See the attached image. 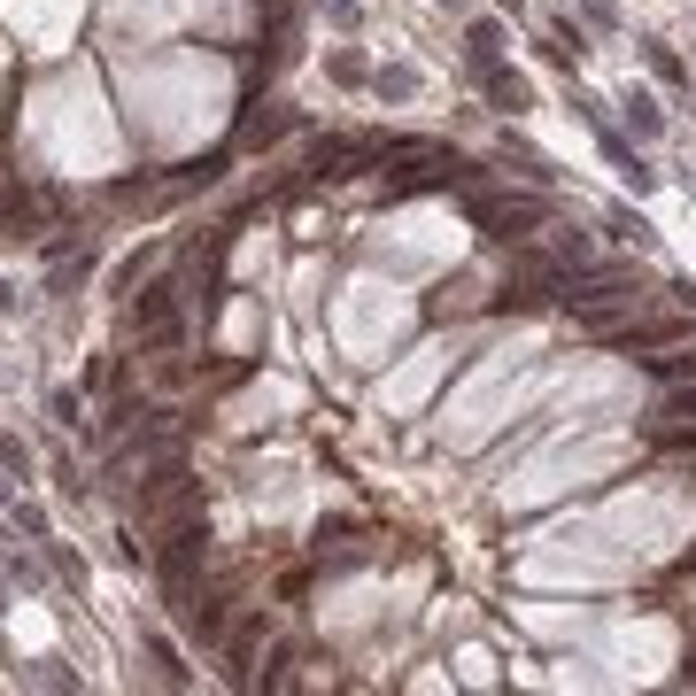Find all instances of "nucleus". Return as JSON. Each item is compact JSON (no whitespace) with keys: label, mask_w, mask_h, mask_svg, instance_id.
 <instances>
[{"label":"nucleus","mask_w":696,"mask_h":696,"mask_svg":"<svg viewBox=\"0 0 696 696\" xmlns=\"http://www.w3.org/2000/svg\"><path fill=\"white\" fill-rule=\"evenodd\" d=\"M565 310H573V325H588L604 341L611 325L650 310V271L642 263H580L573 279H565Z\"/></svg>","instance_id":"obj_1"},{"label":"nucleus","mask_w":696,"mask_h":696,"mask_svg":"<svg viewBox=\"0 0 696 696\" xmlns=\"http://www.w3.org/2000/svg\"><path fill=\"white\" fill-rule=\"evenodd\" d=\"M140 519L147 526H178V519H202V480L186 472L178 457H163L140 488Z\"/></svg>","instance_id":"obj_2"},{"label":"nucleus","mask_w":696,"mask_h":696,"mask_svg":"<svg viewBox=\"0 0 696 696\" xmlns=\"http://www.w3.org/2000/svg\"><path fill=\"white\" fill-rule=\"evenodd\" d=\"M472 217H480V232H488V240L519 248L526 232L550 217V202H542V194H472Z\"/></svg>","instance_id":"obj_3"},{"label":"nucleus","mask_w":696,"mask_h":696,"mask_svg":"<svg viewBox=\"0 0 696 696\" xmlns=\"http://www.w3.org/2000/svg\"><path fill=\"white\" fill-rule=\"evenodd\" d=\"M209 557V519H178L163 526V550H155V573H163V588H171V604L194 588V565Z\"/></svg>","instance_id":"obj_4"},{"label":"nucleus","mask_w":696,"mask_h":696,"mask_svg":"<svg viewBox=\"0 0 696 696\" xmlns=\"http://www.w3.org/2000/svg\"><path fill=\"white\" fill-rule=\"evenodd\" d=\"M178 302H186V287H178V279L140 287V302H132V333H140V348H178V333H186Z\"/></svg>","instance_id":"obj_5"},{"label":"nucleus","mask_w":696,"mask_h":696,"mask_svg":"<svg viewBox=\"0 0 696 696\" xmlns=\"http://www.w3.org/2000/svg\"><path fill=\"white\" fill-rule=\"evenodd\" d=\"M256 650H263V611H248L240 627H232V642H225V681H256Z\"/></svg>","instance_id":"obj_6"},{"label":"nucleus","mask_w":696,"mask_h":696,"mask_svg":"<svg viewBox=\"0 0 696 696\" xmlns=\"http://www.w3.org/2000/svg\"><path fill=\"white\" fill-rule=\"evenodd\" d=\"M178 619H186L194 642H217L225 635V596H194V588H186V596H178Z\"/></svg>","instance_id":"obj_7"},{"label":"nucleus","mask_w":696,"mask_h":696,"mask_svg":"<svg viewBox=\"0 0 696 696\" xmlns=\"http://www.w3.org/2000/svg\"><path fill=\"white\" fill-rule=\"evenodd\" d=\"M287 132H294L287 109H256L248 124H240V147H271V140H287Z\"/></svg>","instance_id":"obj_8"},{"label":"nucleus","mask_w":696,"mask_h":696,"mask_svg":"<svg viewBox=\"0 0 696 696\" xmlns=\"http://www.w3.org/2000/svg\"><path fill=\"white\" fill-rule=\"evenodd\" d=\"M650 426H696V379H673V395L658 403Z\"/></svg>","instance_id":"obj_9"},{"label":"nucleus","mask_w":696,"mask_h":696,"mask_svg":"<svg viewBox=\"0 0 696 696\" xmlns=\"http://www.w3.org/2000/svg\"><path fill=\"white\" fill-rule=\"evenodd\" d=\"M642 364L666 379V387H673V379H696V333H689V341H673V356H642Z\"/></svg>","instance_id":"obj_10"},{"label":"nucleus","mask_w":696,"mask_h":696,"mask_svg":"<svg viewBox=\"0 0 696 696\" xmlns=\"http://www.w3.org/2000/svg\"><path fill=\"white\" fill-rule=\"evenodd\" d=\"M0 225L24 232V225H31V194H8V186H0Z\"/></svg>","instance_id":"obj_11"},{"label":"nucleus","mask_w":696,"mask_h":696,"mask_svg":"<svg viewBox=\"0 0 696 696\" xmlns=\"http://www.w3.org/2000/svg\"><path fill=\"white\" fill-rule=\"evenodd\" d=\"M147 658H155V673H163V681H171V689H178V681H186V673H178V658H171V642H155V650H147Z\"/></svg>","instance_id":"obj_12"},{"label":"nucleus","mask_w":696,"mask_h":696,"mask_svg":"<svg viewBox=\"0 0 696 696\" xmlns=\"http://www.w3.org/2000/svg\"><path fill=\"white\" fill-rule=\"evenodd\" d=\"M627 116H635V132H642V140H650V132H658V109H650V101H642V93H635V101H627Z\"/></svg>","instance_id":"obj_13"},{"label":"nucleus","mask_w":696,"mask_h":696,"mask_svg":"<svg viewBox=\"0 0 696 696\" xmlns=\"http://www.w3.org/2000/svg\"><path fill=\"white\" fill-rule=\"evenodd\" d=\"M472 62H495V24H472Z\"/></svg>","instance_id":"obj_14"},{"label":"nucleus","mask_w":696,"mask_h":696,"mask_svg":"<svg viewBox=\"0 0 696 696\" xmlns=\"http://www.w3.org/2000/svg\"><path fill=\"white\" fill-rule=\"evenodd\" d=\"M681 689H696V658H689V666H681Z\"/></svg>","instance_id":"obj_15"},{"label":"nucleus","mask_w":696,"mask_h":696,"mask_svg":"<svg viewBox=\"0 0 696 696\" xmlns=\"http://www.w3.org/2000/svg\"><path fill=\"white\" fill-rule=\"evenodd\" d=\"M449 8H457V0H449Z\"/></svg>","instance_id":"obj_16"}]
</instances>
